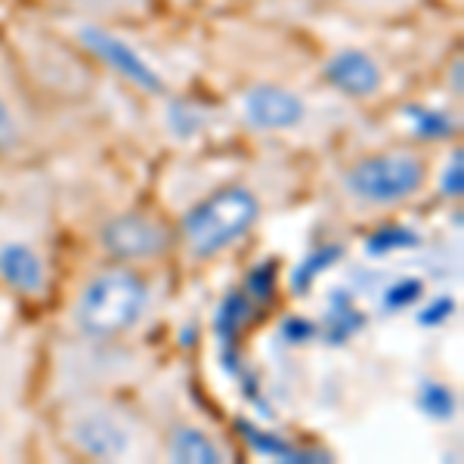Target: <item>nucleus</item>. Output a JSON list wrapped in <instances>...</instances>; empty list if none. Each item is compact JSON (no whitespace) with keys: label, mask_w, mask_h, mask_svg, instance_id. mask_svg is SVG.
<instances>
[{"label":"nucleus","mask_w":464,"mask_h":464,"mask_svg":"<svg viewBox=\"0 0 464 464\" xmlns=\"http://www.w3.org/2000/svg\"><path fill=\"white\" fill-rule=\"evenodd\" d=\"M149 304V288L140 276L127 269L96 276L81 291L74 306V322L90 338H115V334L133 328Z\"/></svg>","instance_id":"f257e3e1"},{"label":"nucleus","mask_w":464,"mask_h":464,"mask_svg":"<svg viewBox=\"0 0 464 464\" xmlns=\"http://www.w3.org/2000/svg\"><path fill=\"white\" fill-rule=\"evenodd\" d=\"M260 201L254 198V192L245 186H229V189H220L211 198L198 201L183 217L186 242L196 257H214L232 242H238L254 227Z\"/></svg>","instance_id":"f03ea898"},{"label":"nucleus","mask_w":464,"mask_h":464,"mask_svg":"<svg viewBox=\"0 0 464 464\" xmlns=\"http://www.w3.org/2000/svg\"><path fill=\"white\" fill-rule=\"evenodd\" d=\"M72 41L81 50L96 59L106 72L115 78H121L127 87H133L137 93L146 96H164L168 93V78L159 65L149 56L140 53L127 37L115 32L111 22H87V19H69Z\"/></svg>","instance_id":"7ed1b4c3"},{"label":"nucleus","mask_w":464,"mask_h":464,"mask_svg":"<svg viewBox=\"0 0 464 464\" xmlns=\"http://www.w3.org/2000/svg\"><path fill=\"white\" fill-rule=\"evenodd\" d=\"M428 164L415 152H381L359 159L343 177L350 198L369 208L400 205L424 186Z\"/></svg>","instance_id":"20e7f679"},{"label":"nucleus","mask_w":464,"mask_h":464,"mask_svg":"<svg viewBox=\"0 0 464 464\" xmlns=\"http://www.w3.org/2000/svg\"><path fill=\"white\" fill-rule=\"evenodd\" d=\"M245 124L264 133H285L306 121V102L297 90L276 81H260L251 84L238 100Z\"/></svg>","instance_id":"39448f33"},{"label":"nucleus","mask_w":464,"mask_h":464,"mask_svg":"<svg viewBox=\"0 0 464 464\" xmlns=\"http://www.w3.org/2000/svg\"><path fill=\"white\" fill-rule=\"evenodd\" d=\"M319 74L334 93L350 96V100H372L384 90V69L378 56L353 44L332 50L319 65Z\"/></svg>","instance_id":"423d86ee"},{"label":"nucleus","mask_w":464,"mask_h":464,"mask_svg":"<svg viewBox=\"0 0 464 464\" xmlns=\"http://www.w3.org/2000/svg\"><path fill=\"white\" fill-rule=\"evenodd\" d=\"M32 96L22 81L19 63L13 59L10 47L0 44V155L25 143L32 130Z\"/></svg>","instance_id":"0eeeda50"},{"label":"nucleus","mask_w":464,"mask_h":464,"mask_svg":"<svg viewBox=\"0 0 464 464\" xmlns=\"http://www.w3.org/2000/svg\"><path fill=\"white\" fill-rule=\"evenodd\" d=\"M72 440L93 459H124L130 452V430L109 411H87L72 424Z\"/></svg>","instance_id":"6e6552de"},{"label":"nucleus","mask_w":464,"mask_h":464,"mask_svg":"<svg viewBox=\"0 0 464 464\" xmlns=\"http://www.w3.org/2000/svg\"><path fill=\"white\" fill-rule=\"evenodd\" d=\"M53 6L56 13H65L69 19L87 22H111V25H127V22H143L159 13L161 0H41Z\"/></svg>","instance_id":"1a4fd4ad"},{"label":"nucleus","mask_w":464,"mask_h":464,"mask_svg":"<svg viewBox=\"0 0 464 464\" xmlns=\"http://www.w3.org/2000/svg\"><path fill=\"white\" fill-rule=\"evenodd\" d=\"M106 248L111 254L124 260H140V257H152L168 245V236L159 223L143 220V217H121V220L109 223L106 236H102Z\"/></svg>","instance_id":"9d476101"},{"label":"nucleus","mask_w":464,"mask_h":464,"mask_svg":"<svg viewBox=\"0 0 464 464\" xmlns=\"http://www.w3.org/2000/svg\"><path fill=\"white\" fill-rule=\"evenodd\" d=\"M0 282L19 295H41L47 285V266L32 245L6 242L0 245Z\"/></svg>","instance_id":"9b49d317"},{"label":"nucleus","mask_w":464,"mask_h":464,"mask_svg":"<svg viewBox=\"0 0 464 464\" xmlns=\"http://www.w3.org/2000/svg\"><path fill=\"white\" fill-rule=\"evenodd\" d=\"M251 297L248 295H229L217 310V338L223 347V365L232 378H242V365H238V332L248 325L251 319Z\"/></svg>","instance_id":"f8f14e48"},{"label":"nucleus","mask_w":464,"mask_h":464,"mask_svg":"<svg viewBox=\"0 0 464 464\" xmlns=\"http://www.w3.org/2000/svg\"><path fill=\"white\" fill-rule=\"evenodd\" d=\"M402 121L411 127L418 140H428V143H437V140H452L459 133V118L446 109H433L424 106V102H406L402 106Z\"/></svg>","instance_id":"ddd939ff"},{"label":"nucleus","mask_w":464,"mask_h":464,"mask_svg":"<svg viewBox=\"0 0 464 464\" xmlns=\"http://www.w3.org/2000/svg\"><path fill=\"white\" fill-rule=\"evenodd\" d=\"M362 328V313L353 304V297L347 295V288H334L328 295V328L325 338H332L334 343H343L347 338Z\"/></svg>","instance_id":"4468645a"},{"label":"nucleus","mask_w":464,"mask_h":464,"mask_svg":"<svg viewBox=\"0 0 464 464\" xmlns=\"http://www.w3.org/2000/svg\"><path fill=\"white\" fill-rule=\"evenodd\" d=\"M170 459L174 461H223V449L208 437L205 430L198 428H179L174 437H170Z\"/></svg>","instance_id":"2eb2a0df"},{"label":"nucleus","mask_w":464,"mask_h":464,"mask_svg":"<svg viewBox=\"0 0 464 464\" xmlns=\"http://www.w3.org/2000/svg\"><path fill=\"white\" fill-rule=\"evenodd\" d=\"M242 433L248 440V446L254 449L257 455H266V459H279V461H322L325 455L322 452H310V449H297L285 443V440L273 437V433H264L251 424H242Z\"/></svg>","instance_id":"dca6fc26"},{"label":"nucleus","mask_w":464,"mask_h":464,"mask_svg":"<svg viewBox=\"0 0 464 464\" xmlns=\"http://www.w3.org/2000/svg\"><path fill=\"white\" fill-rule=\"evenodd\" d=\"M415 406L421 415H428L430 421H449V418L455 415V409H459V400H455V393L449 391L446 384H440V381H424V384L418 387Z\"/></svg>","instance_id":"f3484780"},{"label":"nucleus","mask_w":464,"mask_h":464,"mask_svg":"<svg viewBox=\"0 0 464 464\" xmlns=\"http://www.w3.org/2000/svg\"><path fill=\"white\" fill-rule=\"evenodd\" d=\"M418 245H421V238H418L411 229H406V227H384V229H378L375 236H369L365 251H369L372 257H381V254L418 248Z\"/></svg>","instance_id":"a211bd4d"},{"label":"nucleus","mask_w":464,"mask_h":464,"mask_svg":"<svg viewBox=\"0 0 464 464\" xmlns=\"http://www.w3.org/2000/svg\"><path fill=\"white\" fill-rule=\"evenodd\" d=\"M421 295H424V282L406 276V279H396L384 288V295H381V306H384L387 313H402V310H409V306L415 304Z\"/></svg>","instance_id":"6ab92c4d"},{"label":"nucleus","mask_w":464,"mask_h":464,"mask_svg":"<svg viewBox=\"0 0 464 464\" xmlns=\"http://www.w3.org/2000/svg\"><path fill=\"white\" fill-rule=\"evenodd\" d=\"M341 257V248H319V251H313L310 257L304 260L301 266H297V273H295V279H291V285H295V291H304V288H310L313 285V279H316L319 273H325L328 266L334 264V260Z\"/></svg>","instance_id":"aec40b11"},{"label":"nucleus","mask_w":464,"mask_h":464,"mask_svg":"<svg viewBox=\"0 0 464 464\" xmlns=\"http://www.w3.org/2000/svg\"><path fill=\"white\" fill-rule=\"evenodd\" d=\"M245 288H248L251 301H260V304L269 301V297H273V288H276V266L269 264V260H264L260 266H254Z\"/></svg>","instance_id":"412c9836"},{"label":"nucleus","mask_w":464,"mask_h":464,"mask_svg":"<svg viewBox=\"0 0 464 464\" xmlns=\"http://www.w3.org/2000/svg\"><path fill=\"white\" fill-rule=\"evenodd\" d=\"M443 196L449 198H459L464 189V170H461V149H455L452 159H449L446 170H443V183H440Z\"/></svg>","instance_id":"4be33fe9"},{"label":"nucleus","mask_w":464,"mask_h":464,"mask_svg":"<svg viewBox=\"0 0 464 464\" xmlns=\"http://www.w3.org/2000/svg\"><path fill=\"white\" fill-rule=\"evenodd\" d=\"M452 313H455L452 297H437V301H430L421 313H418V322L433 328V325H443L446 319H452Z\"/></svg>","instance_id":"5701e85b"},{"label":"nucleus","mask_w":464,"mask_h":464,"mask_svg":"<svg viewBox=\"0 0 464 464\" xmlns=\"http://www.w3.org/2000/svg\"><path fill=\"white\" fill-rule=\"evenodd\" d=\"M313 334H316V328H313V322H306V319L291 316L282 322V338L288 343H304V341H310Z\"/></svg>","instance_id":"b1692460"},{"label":"nucleus","mask_w":464,"mask_h":464,"mask_svg":"<svg viewBox=\"0 0 464 464\" xmlns=\"http://www.w3.org/2000/svg\"><path fill=\"white\" fill-rule=\"evenodd\" d=\"M449 4H455V6H459V4H461V0H449Z\"/></svg>","instance_id":"393cba45"}]
</instances>
